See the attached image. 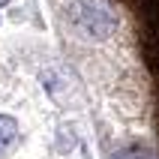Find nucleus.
Returning <instances> with one entry per match:
<instances>
[{
    "instance_id": "obj_1",
    "label": "nucleus",
    "mask_w": 159,
    "mask_h": 159,
    "mask_svg": "<svg viewBox=\"0 0 159 159\" xmlns=\"http://www.w3.org/2000/svg\"><path fill=\"white\" fill-rule=\"evenodd\" d=\"M69 18L81 33L93 39H105L117 30V12L108 0H72Z\"/></svg>"
},
{
    "instance_id": "obj_2",
    "label": "nucleus",
    "mask_w": 159,
    "mask_h": 159,
    "mask_svg": "<svg viewBox=\"0 0 159 159\" xmlns=\"http://www.w3.org/2000/svg\"><path fill=\"white\" fill-rule=\"evenodd\" d=\"M18 135H21V132H18V120L9 117V114H0V159L15 150Z\"/></svg>"
},
{
    "instance_id": "obj_3",
    "label": "nucleus",
    "mask_w": 159,
    "mask_h": 159,
    "mask_svg": "<svg viewBox=\"0 0 159 159\" xmlns=\"http://www.w3.org/2000/svg\"><path fill=\"white\" fill-rule=\"evenodd\" d=\"M117 159H153L150 153H141V150H129V153H120Z\"/></svg>"
}]
</instances>
